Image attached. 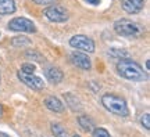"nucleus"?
Here are the masks:
<instances>
[{
    "label": "nucleus",
    "instance_id": "f257e3e1",
    "mask_svg": "<svg viewBox=\"0 0 150 137\" xmlns=\"http://www.w3.org/2000/svg\"><path fill=\"white\" fill-rule=\"evenodd\" d=\"M117 72L122 78L128 80H134V82H145L149 79V76L146 74L143 68L140 67L138 63H135L132 60H121L117 64Z\"/></svg>",
    "mask_w": 150,
    "mask_h": 137
},
{
    "label": "nucleus",
    "instance_id": "f03ea898",
    "mask_svg": "<svg viewBox=\"0 0 150 137\" xmlns=\"http://www.w3.org/2000/svg\"><path fill=\"white\" fill-rule=\"evenodd\" d=\"M102 104L107 111L118 116H128L129 110L124 98L115 94H104L102 97Z\"/></svg>",
    "mask_w": 150,
    "mask_h": 137
},
{
    "label": "nucleus",
    "instance_id": "7ed1b4c3",
    "mask_svg": "<svg viewBox=\"0 0 150 137\" xmlns=\"http://www.w3.org/2000/svg\"><path fill=\"white\" fill-rule=\"evenodd\" d=\"M114 31L125 37H140L143 35V28L138 22L128 18H122L114 22Z\"/></svg>",
    "mask_w": 150,
    "mask_h": 137
},
{
    "label": "nucleus",
    "instance_id": "20e7f679",
    "mask_svg": "<svg viewBox=\"0 0 150 137\" xmlns=\"http://www.w3.org/2000/svg\"><path fill=\"white\" fill-rule=\"evenodd\" d=\"M70 46L76 48V50L83 51V53H93L95 51V42L91 37L83 36V35H75L71 37Z\"/></svg>",
    "mask_w": 150,
    "mask_h": 137
},
{
    "label": "nucleus",
    "instance_id": "39448f33",
    "mask_svg": "<svg viewBox=\"0 0 150 137\" xmlns=\"http://www.w3.org/2000/svg\"><path fill=\"white\" fill-rule=\"evenodd\" d=\"M8 29L14 32H28V33H33L36 32V27L31 20H28L25 17H17L13 18L8 22Z\"/></svg>",
    "mask_w": 150,
    "mask_h": 137
},
{
    "label": "nucleus",
    "instance_id": "423d86ee",
    "mask_svg": "<svg viewBox=\"0 0 150 137\" xmlns=\"http://www.w3.org/2000/svg\"><path fill=\"white\" fill-rule=\"evenodd\" d=\"M45 15L52 22H65L68 20V11L63 6L53 4L45 10Z\"/></svg>",
    "mask_w": 150,
    "mask_h": 137
},
{
    "label": "nucleus",
    "instance_id": "0eeeda50",
    "mask_svg": "<svg viewBox=\"0 0 150 137\" xmlns=\"http://www.w3.org/2000/svg\"><path fill=\"white\" fill-rule=\"evenodd\" d=\"M18 79L21 80L22 83L28 86L29 89L32 90H42L45 87V83H43V80L36 76L35 74H25V72H22V71H18Z\"/></svg>",
    "mask_w": 150,
    "mask_h": 137
},
{
    "label": "nucleus",
    "instance_id": "6e6552de",
    "mask_svg": "<svg viewBox=\"0 0 150 137\" xmlns=\"http://www.w3.org/2000/svg\"><path fill=\"white\" fill-rule=\"evenodd\" d=\"M70 57H71V61H72V64H74L75 67L83 69V71L91 69V67H92L91 58L88 57L85 53H82V51H75V53L71 54Z\"/></svg>",
    "mask_w": 150,
    "mask_h": 137
},
{
    "label": "nucleus",
    "instance_id": "1a4fd4ad",
    "mask_svg": "<svg viewBox=\"0 0 150 137\" xmlns=\"http://www.w3.org/2000/svg\"><path fill=\"white\" fill-rule=\"evenodd\" d=\"M124 11L129 14H138L145 7V0H122L121 1Z\"/></svg>",
    "mask_w": 150,
    "mask_h": 137
},
{
    "label": "nucleus",
    "instance_id": "9d476101",
    "mask_svg": "<svg viewBox=\"0 0 150 137\" xmlns=\"http://www.w3.org/2000/svg\"><path fill=\"white\" fill-rule=\"evenodd\" d=\"M45 105H46V108H49V110L53 111V112H63L64 111L63 103L57 97H54V96H50V97L45 98Z\"/></svg>",
    "mask_w": 150,
    "mask_h": 137
},
{
    "label": "nucleus",
    "instance_id": "9b49d317",
    "mask_svg": "<svg viewBox=\"0 0 150 137\" xmlns=\"http://www.w3.org/2000/svg\"><path fill=\"white\" fill-rule=\"evenodd\" d=\"M46 76H47V79L52 82V83H60L63 78H64V74H63V71L57 67H50L47 68L46 71Z\"/></svg>",
    "mask_w": 150,
    "mask_h": 137
},
{
    "label": "nucleus",
    "instance_id": "f8f14e48",
    "mask_svg": "<svg viewBox=\"0 0 150 137\" xmlns=\"http://www.w3.org/2000/svg\"><path fill=\"white\" fill-rule=\"evenodd\" d=\"M16 11V1L14 0H0V15L13 14Z\"/></svg>",
    "mask_w": 150,
    "mask_h": 137
},
{
    "label": "nucleus",
    "instance_id": "ddd939ff",
    "mask_svg": "<svg viewBox=\"0 0 150 137\" xmlns=\"http://www.w3.org/2000/svg\"><path fill=\"white\" fill-rule=\"evenodd\" d=\"M78 123L81 125V127L85 130V132H92L93 130V122L91 118H88L86 115H82L78 118Z\"/></svg>",
    "mask_w": 150,
    "mask_h": 137
},
{
    "label": "nucleus",
    "instance_id": "4468645a",
    "mask_svg": "<svg viewBox=\"0 0 150 137\" xmlns=\"http://www.w3.org/2000/svg\"><path fill=\"white\" fill-rule=\"evenodd\" d=\"M11 44H13L14 47H24V46H31L32 42L25 36H17L11 40Z\"/></svg>",
    "mask_w": 150,
    "mask_h": 137
},
{
    "label": "nucleus",
    "instance_id": "2eb2a0df",
    "mask_svg": "<svg viewBox=\"0 0 150 137\" xmlns=\"http://www.w3.org/2000/svg\"><path fill=\"white\" fill-rule=\"evenodd\" d=\"M52 132H53L54 137H68L65 127L61 126L60 123H52Z\"/></svg>",
    "mask_w": 150,
    "mask_h": 137
},
{
    "label": "nucleus",
    "instance_id": "dca6fc26",
    "mask_svg": "<svg viewBox=\"0 0 150 137\" xmlns=\"http://www.w3.org/2000/svg\"><path fill=\"white\" fill-rule=\"evenodd\" d=\"M65 100L68 101V105L71 107V110H72V111H81V110H82L81 107L75 105V103H76V104L79 103V100H78V98H76L75 96H72V94H67V96H65Z\"/></svg>",
    "mask_w": 150,
    "mask_h": 137
},
{
    "label": "nucleus",
    "instance_id": "f3484780",
    "mask_svg": "<svg viewBox=\"0 0 150 137\" xmlns=\"http://www.w3.org/2000/svg\"><path fill=\"white\" fill-rule=\"evenodd\" d=\"M25 56H27V58H31V60H35V61H43L42 54L35 51V50H29V51H27Z\"/></svg>",
    "mask_w": 150,
    "mask_h": 137
},
{
    "label": "nucleus",
    "instance_id": "a211bd4d",
    "mask_svg": "<svg viewBox=\"0 0 150 137\" xmlns=\"http://www.w3.org/2000/svg\"><path fill=\"white\" fill-rule=\"evenodd\" d=\"M92 136L93 137H111L110 136V133H108L106 129H103V127H97V129H95Z\"/></svg>",
    "mask_w": 150,
    "mask_h": 137
},
{
    "label": "nucleus",
    "instance_id": "6ab92c4d",
    "mask_svg": "<svg viewBox=\"0 0 150 137\" xmlns=\"http://www.w3.org/2000/svg\"><path fill=\"white\" fill-rule=\"evenodd\" d=\"M110 54L115 56L117 58H128V53L125 50H120V48H112L110 51Z\"/></svg>",
    "mask_w": 150,
    "mask_h": 137
},
{
    "label": "nucleus",
    "instance_id": "aec40b11",
    "mask_svg": "<svg viewBox=\"0 0 150 137\" xmlns=\"http://www.w3.org/2000/svg\"><path fill=\"white\" fill-rule=\"evenodd\" d=\"M140 123H142V126H145V129L149 130L150 129V114H143V115L140 116Z\"/></svg>",
    "mask_w": 150,
    "mask_h": 137
},
{
    "label": "nucleus",
    "instance_id": "412c9836",
    "mask_svg": "<svg viewBox=\"0 0 150 137\" xmlns=\"http://www.w3.org/2000/svg\"><path fill=\"white\" fill-rule=\"evenodd\" d=\"M35 65H32V64H24L21 67V71L22 72H25V74H33L35 72Z\"/></svg>",
    "mask_w": 150,
    "mask_h": 137
},
{
    "label": "nucleus",
    "instance_id": "4be33fe9",
    "mask_svg": "<svg viewBox=\"0 0 150 137\" xmlns=\"http://www.w3.org/2000/svg\"><path fill=\"white\" fill-rule=\"evenodd\" d=\"M32 1H35L36 4H40V6H49L56 3V0H32Z\"/></svg>",
    "mask_w": 150,
    "mask_h": 137
},
{
    "label": "nucleus",
    "instance_id": "5701e85b",
    "mask_svg": "<svg viewBox=\"0 0 150 137\" xmlns=\"http://www.w3.org/2000/svg\"><path fill=\"white\" fill-rule=\"evenodd\" d=\"M88 3H91V4H93V6H97L99 3H100V0H86Z\"/></svg>",
    "mask_w": 150,
    "mask_h": 137
},
{
    "label": "nucleus",
    "instance_id": "b1692460",
    "mask_svg": "<svg viewBox=\"0 0 150 137\" xmlns=\"http://www.w3.org/2000/svg\"><path fill=\"white\" fill-rule=\"evenodd\" d=\"M149 65H150V61L147 60V61H146V69H147V71H149Z\"/></svg>",
    "mask_w": 150,
    "mask_h": 137
},
{
    "label": "nucleus",
    "instance_id": "393cba45",
    "mask_svg": "<svg viewBox=\"0 0 150 137\" xmlns=\"http://www.w3.org/2000/svg\"><path fill=\"white\" fill-rule=\"evenodd\" d=\"M0 137H8L7 134H4V133H0Z\"/></svg>",
    "mask_w": 150,
    "mask_h": 137
},
{
    "label": "nucleus",
    "instance_id": "a878e982",
    "mask_svg": "<svg viewBox=\"0 0 150 137\" xmlns=\"http://www.w3.org/2000/svg\"><path fill=\"white\" fill-rule=\"evenodd\" d=\"M72 137H79V136H76V134H75V136H72Z\"/></svg>",
    "mask_w": 150,
    "mask_h": 137
},
{
    "label": "nucleus",
    "instance_id": "bb28decb",
    "mask_svg": "<svg viewBox=\"0 0 150 137\" xmlns=\"http://www.w3.org/2000/svg\"><path fill=\"white\" fill-rule=\"evenodd\" d=\"M0 79H1V75H0Z\"/></svg>",
    "mask_w": 150,
    "mask_h": 137
}]
</instances>
